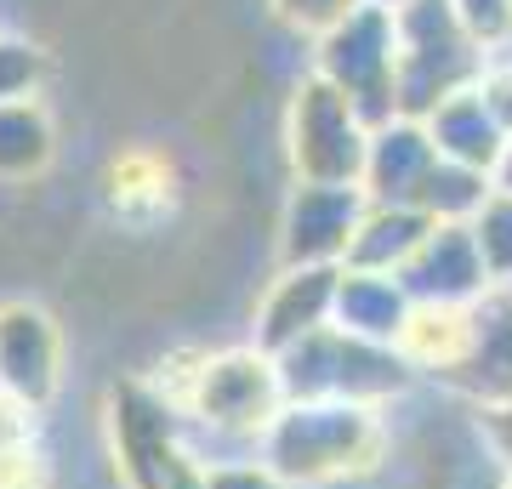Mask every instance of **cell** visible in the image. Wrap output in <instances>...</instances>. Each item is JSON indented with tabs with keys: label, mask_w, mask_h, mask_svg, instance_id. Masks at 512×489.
I'll list each match as a JSON object with an SVG mask.
<instances>
[{
	"label": "cell",
	"mask_w": 512,
	"mask_h": 489,
	"mask_svg": "<svg viewBox=\"0 0 512 489\" xmlns=\"http://www.w3.org/2000/svg\"><path fill=\"white\" fill-rule=\"evenodd\" d=\"M382 410L370 404H285L262 444V467L274 472L279 484H342L359 478L382 461L387 433H382Z\"/></svg>",
	"instance_id": "cell-1"
},
{
	"label": "cell",
	"mask_w": 512,
	"mask_h": 489,
	"mask_svg": "<svg viewBox=\"0 0 512 489\" xmlns=\"http://www.w3.org/2000/svg\"><path fill=\"white\" fill-rule=\"evenodd\" d=\"M393 29H399V69H393L399 120H427L456 91L478 86L490 52L461 29L450 0H410L393 12Z\"/></svg>",
	"instance_id": "cell-2"
},
{
	"label": "cell",
	"mask_w": 512,
	"mask_h": 489,
	"mask_svg": "<svg viewBox=\"0 0 512 489\" xmlns=\"http://www.w3.org/2000/svg\"><path fill=\"white\" fill-rule=\"evenodd\" d=\"M274 364L285 404H370V410H382L387 399H399L416 381V370L404 364L399 347L359 342L336 325L313 330L308 342H296Z\"/></svg>",
	"instance_id": "cell-3"
},
{
	"label": "cell",
	"mask_w": 512,
	"mask_h": 489,
	"mask_svg": "<svg viewBox=\"0 0 512 489\" xmlns=\"http://www.w3.org/2000/svg\"><path fill=\"white\" fill-rule=\"evenodd\" d=\"M393 69H399V29H393V12H382V6H359L313 40V74L342 91L370 131L399 120Z\"/></svg>",
	"instance_id": "cell-4"
},
{
	"label": "cell",
	"mask_w": 512,
	"mask_h": 489,
	"mask_svg": "<svg viewBox=\"0 0 512 489\" xmlns=\"http://www.w3.org/2000/svg\"><path fill=\"white\" fill-rule=\"evenodd\" d=\"M279 410H285L279 364L262 347H234L205 359L183 393V416L205 421L222 438H262Z\"/></svg>",
	"instance_id": "cell-5"
},
{
	"label": "cell",
	"mask_w": 512,
	"mask_h": 489,
	"mask_svg": "<svg viewBox=\"0 0 512 489\" xmlns=\"http://www.w3.org/2000/svg\"><path fill=\"white\" fill-rule=\"evenodd\" d=\"M291 165L296 182H359L365 177L370 126L359 120L348 97L308 74L291 97Z\"/></svg>",
	"instance_id": "cell-6"
},
{
	"label": "cell",
	"mask_w": 512,
	"mask_h": 489,
	"mask_svg": "<svg viewBox=\"0 0 512 489\" xmlns=\"http://www.w3.org/2000/svg\"><path fill=\"white\" fill-rule=\"evenodd\" d=\"M370 200L359 182H296L279 222L285 268H342Z\"/></svg>",
	"instance_id": "cell-7"
},
{
	"label": "cell",
	"mask_w": 512,
	"mask_h": 489,
	"mask_svg": "<svg viewBox=\"0 0 512 489\" xmlns=\"http://www.w3.org/2000/svg\"><path fill=\"white\" fill-rule=\"evenodd\" d=\"M399 285L410 290L416 308H473L490 290V273H484V256H478L473 228H456V222H433V234L421 239V251L399 268Z\"/></svg>",
	"instance_id": "cell-8"
},
{
	"label": "cell",
	"mask_w": 512,
	"mask_h": 489,
	"mask_svg": "<svg viewBox=\"0 0 512 489\" xmlns=\"http://www.w3.org/2000/svg\"><path fill=\"white\" fill-rule=\"evenodd\" d=\"M57 364H63V336L40 308L12 302L0 308V393L23 410H35L57 393Z\"/></svg>",
	"instance_id": "cell-9"
},
{
	"label": "cell",
	"mask_w": 512,
	"mask_h": 489,
	"mask_svg": "<svg viewBox=\"0 0 512 489\" xmlns=\"http://www.w3.org/2000/svg\"><path fill=\"white\" fill-rule=\"evenodd\" d=\"M336 279H342V268H285L279 273L274 290L256 308V347L268 359H279L296 342H308L313 330H325L330 308H336Z\"/></svg>",
	"instance_id": "cell-10"
},
{
	"label": "cell",
	"mask_w": 512,
	"mask_h": 489,
	"mask_svg": "<svg viewBox=\"0 0 512 489\" xmlns=\"http://www.w3.org/2000/svg\"><path fill=\"white\" fill-rule=\"evenodd\" d=\"M433 165H439V148H433L421 120H387V126L370 131L359 188H365L370 205H416Z\"/></svg>",
	"instance_id": "cell-11"
},
{
	"label": "cell",
	"mask_w": 512,
	"mask_h": 489,
	"mask_svg": "<svg viewBox=\"0 0 512 489\" xmlns=\"http://www.w3.org/2000/svg\"><path fill=\"white\" fill-rule=\"evenodd\" d=\"M410 313H416V302L399 285V273L342 268V279H336V308H330V325L336 330H348V336L376 342V347H399Z\"/></svg>",
	"instance_id": "cell-12"
},
{
	"label": "cell",
	"mask_w": 512,
	"mask_h": 489,
	"mask_svg": "<svg viewBox=\"0 0 512 489\" xmlns=\"http://www.w3.org/2000/svg\"><path fill=\"white\" fill-rule=\"evenodd\" d=\"M421 126H427V137H433V148H439V160L473 165V171H495L501 148H507V131H501V120H495L490 109H484L478 86L456 91V97L439 103Z\"/></svg>",
	"instance_id": "cell-13"
},
{
	"label": "cell",
	"mask_w": 512,
	"mask_h": 489,
	"mask_svg": "<svg viewBox=\"0 0 512 489\" xmlns=\"http://www.w3.org/2000/svg\"><path fill=\"white\" fill-rule=\"evenodd\" d=\"M433 234V222L421 217L416 205H370L359 234L348 245L342 268H365V273H399L410 256L421 251V239Z\"/></svg>",
	"instance_id": "cell-14"
},
{
	"label": "cell",
	"mask_w": 512,
	"mask_h": 489,
	"mask_svg": "<svg viewBox=\"0 0 512 489\" xmlns=\"http://www.w3.org/2000/svg\"><path fill=\"white\" fill-rule=\"evenodd\" d=\"M495 194V182L490 171H473V165H456V160H439L433 171H427V182H421V194H416V211L427 222H456V228H473L478 211L490 205Z\"/></svg>",
	"instance_id": "cell-15"
},
{
	"label": "cell",
	"mask_w": 512,
	"mask_h": 489,
	"mask_svg": "<svg viewBox=\"0 0 512 489\" xmlns=\"http://www.w3.org/2000/svg\"><path fill=\"white\" fill-rule=\"evenodd\" d=\"M52 160V120L40 103H0V182H29Z\"/></svg>",
	"instance_id": "cell-16"
},
{
	"label": "cell",
	"mask_w": 512,
	"mask_h": 489,
	"mask_svg": "<svg viewBox=\"0 0 512 489\" xmlns=\"http://www.w3.org/2000/svg\"><path fill=\"white\" fill-rule=\"evenodd\" d=\"M473 239L484 256V273H490V290L512 285V194H490V205L473 222Z\"/></svg>",
	"instance_id": "cell-17"
},
{
	"label": "cell",
	"mask_w": 512,
	"mask_h": 489,
	"mask_svg": "<svg viewBox=\"0 0 512 489\" xmlns=\"http://www.w3.org/2000/svg\"><path fill=\"white\" fill-rule=\"evenodd\" d=\"M46 80V57L18 35H0V103H35Z\"/></svg>",
	"instance_id": "cell-18"
},
{
	"label": "cell",
	"mask_w": 512,
	"mask_h": 489,
	"mask_svg": "<svg viewBox=\"0 0 512 489\" xmlns=\"http://www.w3.org/2000/svg\"><path fill=\"white\" fill-rule=\"evenodd\" d=\"M450 6H456L461 29H467L484 52H495V46L512 35V0H450Z\"/></svg>",
	"instance_id": "cell-19"
},
{
	"label": "cell",
	"mask_w": 512,
	"mask_h": 489,
	"mask_svg": "<svg viewBox=\"0 0 512 489\" xmlns=\"http://www.w3.org/2000/svg\"><path fill=\"white\" fill-rule=\"evenodd\" d=\"M365 0H274V12L291 29H302V35H325V29H336V23L348 18V12H359Z\"/></svg>",
	"instance_id": "cell-20"
},
{
	"label": "cell",
	"mask_w": 512,
	"mask_h": 489,
	"mask_svg": "<svg viewBox=\"0 0 512 489\" xmlns=\"http://www.w3.org/2000/svg\"><path fill=\"white\" fill-rule=\"evenodd\" d=\"M478 97H484V109H490L495 120H501V131L512 137V63H501V57H484Z\"/></svg>",
	"instance_id": "cell-21"
},
{
	"label": "cell",
	"mask_w": 512,
	"mask_h": 489,
	"mask_svg": "<svg viewBox=\"0 0 512 489\" xmlns=\"http://www.w3.org/2000/svg\"><path fill=\"white\" fill-rule=\"evenodd\" d=\"M478 433L490 444V455L512 472V399H484L478 404Z\"/></svg>",
	"instance_id": "cell-22"
},
{
	"label": "cell",
	"mask_w": 512,
	"mask_h": 489,
	"mask_svg": "<svg viewBox=\"0 0 512 489\" xmlns=\"http://www.w3.org/2000/svg\"><path fill=\"white\" fill-rule=\"evenodd\" d=\"M205 489H285V484L268 467H256V461H217L205 472Z\"/></svg>",
	"instance_id": "cell-23"
},
{
	"label": "cell",
	"mask_w": 512,
	"mask_h": 489,
	"mask_svg": "<svg viewBox=\"0 0 512 489\" xmlns=\"http://www.w3.org/2000/svg\"><path fill=\"white\" fill-rule=\"evenodd\" d=\"M490 182H495V194H512V137H507V148H501V160H495Z\"/></svg>",
	"instance_id": "cell-24"
},
{
	"label": "cell",
	"mask_w": 512,
	"mask_h": 489,
	"mask_svg": "<svg viewBox=\"0 0 512 489\" xmlns=\"http://www.w3.org/2000/svg\"><path fill=\"white\" fill-rule=\"evenodd\" d=\"M365 6H382V12H399V6H410V0H365Z\"/></svg>",
	"instance_id": "cell-25"
},
{
	"label": "cell",
	"mask_w": 512,
	"mask_h": 489,
	"mask_svg": "<svg viewBox=\"0 0 512 489\" xmlns=\"http://www.w3.org/2000/svg\"><path fill=\"white\" fill-rule=\"evenodd\" d=\"M507 489H512V472H507Z\"/></svg>",
	"instance_id": "cell-26"
}]
</instances>
